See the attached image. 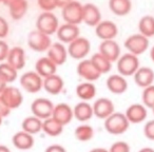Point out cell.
<instances>
[{
  "mask_svg": "<svg viewBox=\"0 0 154 152\" xmlns=\"http://www.w3.org/2000/svg\"><path fill=\"white\" fill-rule=\"evenodd\" d=\"M7 62H9L13 68L17 71H20L26 66V52L21 47H13L10 49L7 57Z\"/></svg>",
  "mask_w": 154,
  "mask_h": 152,
  "instance_id": "7402d4cb",
  "label": "cell"
},
{
  "mask_svg": "<svg viewBox=\"0 0 154 152\" xmlns=\"http://www.w3.org/2000/svg\"><path fill=\"white\" fill-rule=\"evenodd\" d=\"M109 152H130V146L124 141H116L110 147Z\"/></svg>",
  "mask_w": 154,
  "mask_h": 152,
  "instance_id": "74e56055",
  "label": "cell"
},
{
  "mask_svg": "<svg viewBox=\"0 0 154 152\" xmlns=\"http://www.w3.org/2000/svg\"><path fill=\"white\" fill-rule=\"evenodd\" d=\"M141 101L148 108V109H153L154 108V85L143 88L141 93Z\"/></svg>",
  "mask_w": 154,
  "mask_h": 152,
  "instance_id": "d590c367",
  "label": "cell"
},
{
  "mask_svg": "<svg viewBox=\"0 0 154 152\" xmlns=\"http://www.w3.org/2000/svg\"><path fill=\"white\" fill-rule=\"evenodd\" d=\"M143 135L150 141H154V119L148 120L143 127Z\"/></svg>",
  "mask_w": 154,
  "mask_h": 152,
  "instance_id": "f35d334b",
  "label": "cell"
},
{
  "mask_svg": "<svg viewBox=\"0 0 154 152\" xmlns=\"http://www.w3.org/2000/svg\"><path fill=\"white\" fill-rule=\"evenodd\" d=\"M47 56L56 64V66H62L68 60V49L64 47L62 42H54L51 47L48 49Z\"/></svg>",
  "mask_w": 154,
  "mask_h": 152,
  "instance_id": "5bb4252c",
  "label": "cell"
},
{
  "mask_svg": "<svg viewBox=\"0 0 154 152\" xmlns=\"http://www.w3.org/2000/svg\"><path fill=\"white\" fill-rule=\"evenodd\" d=\"M152 111H153V114H154V108H153V109H152Z\"/></svg>",
  "mask_w": 154,
  "mask_h": 152,
  "instance_id": "db71d44e",
  "label": "cell"
},
{
  "mask_svg": "<svg viewBox=\"0 0 154 152\" xmlns=\"http://www.w3.org/2000/svg\"><path fill=\"white\" fill-rule=\"evenodd\" d=\"M98 52L103 54L111 62H116L120 56V47L114 39L101 40L98 48Z\"/></svg>",
  "mask_w": 154,
  "mask_h": 152,
  "instance_id": "e0dca14e",
  "label": "cell"
},
{
  "mask_svg": "<svg viewBox=\"0 0 154 152\" xmlns=\"http://www.w3.org/2000/svg\"><path fill=\"white\" fill-rule=\"evenodd\" d=\"M10 16L13 20H20L28 13L29 3L26 0H17L15 2L8 5Z\"/></svg>",
  "mask_w": 154,
  "mask_h": 152,
  "instance_id": "f1b7e54d",
  "label": "cell"
},
{
  "mask_svg": "<svg viewBox=\"0 0 154 152\" xmlns=\"http://www.w3.org/2000/svg\"><path fill=\"white\" fill-rule=\"evenodd\" d=\"M93 112H94V116L99 119L105 120L108 116H110L112 113H114L115 110V106H114L113 101L110 98L107 97H100V98L96 99L94 104L92 105Z\"/></svg>",
  "mask_w": 154,
  "mask_h": 152,
  "instance_id": "7c38bea8",
  "label": "cell"
},
{
  "mask_svg": "<svg viewBox=\"0 0 154 152\" xmlns=\"http://www.w3.org/2000/svg\"><path fill=\"white\" fill-rule=\"evenodd\" d=\"M125 48L127 51L134 55H141L143 54L149 48V38L143 36V34H132L125 40Z\"/></svg>",
  "mask_w": 154,
  "mask_h": 152,
  "instance_id": "ba28073f",
  "label": "cell"
},
{
  "mask_svg": "<svg viewBox=\"0 0 154 152\" xmlns=\"http://www.w3.org/2000/svg\"><path fill=\"white\" fill-rule=\"evenodd\" d=\"M21 128L23 131L30 133L32 135H35L42 131V119L38 118L35 115H31L26 117L21 123Z\"/></svg>",
  "mask_w": 154,
  "mask_h": 152,
  "instance_id": "4dcf8cb0",
  "label": "cell"
},
{
  "mask_svg": "<svg viewBox=\"0 0 154 152\" xmlns=\"http://www.w3.org/2000/svg\"><path fill=\"white\" fill-rule=\"evenodd\" d=\"M0 95L2 96L5 104L9 106V108L11 110L17 109L23 103V95H22L21 91L14 86H9L8 85Z\"/></svg>",
  "mask_w": 154,
  "mask_h": 152,
  "instance_id": "8fae6325",
  "label": "cell"
},
{
  "mask_svg": "<svg viewBox=\"0 0 154 152\" xmlns=\"http://www.w3.org/2000/svg\"><path fill=\"white\" fill-rule=\"evenodd\" d=\"M35 71L40 75L42 78H45L48 76H51L53 74H56L57 66L50 59L48 56L41 57L35 64Z\"/></svg>",
  "mask_w": 154,
  "mask_h": 152,
  "instance_id": "484cf974",
  "label": "cell"
},
{
  "mask_svg": "<svg viewBox=\"0 0 154 152\" xmlns=\"http://www.w3.org/2000/svg\"><path fill=\"white\" fill-rule=\"evenodd\" d=\"M101 21V12L98 7L93 3H87L84 5V14H82V22L88 26L95 28Z\"/></svg>",
  "mask_w": 154,
  "mask_h": 152,
  "instance_id": "d6986e66",
  "label": "cell"
},
{
  "mask_svg": "<svg viewBox=\"0 0 154 152\" xmlns=\"http://www.w3.org/2000/svg\"><path fill=\"white\" fill-rule=\"evenodd\" d=\"M76 95L84 101H90L96 96V87L92 82H85L76 87Z\"/></svg>",
  "mask_w": 154,
  "mask_h": 152,
  "instance_id": "4316f807",
  "label": "cell"
},
{
  "mask_svg": "<svg viewBox=\"0 0 154 152\" xmlns=\"http://www.w3.org/2000/svg\"><path fill=\"white\" fill-rule=\"evenodd\" d=\"M52 40L51 36L40 32L38 30H34L28 36V45L31 50L38 53L47 52L48 49L51 47Z\"/></svg>",
  "mask_w": 154,
  "mask_h": 152,
  "instance_id": "52a82bcc",
  "label": "cell"
},
{
  "mask_svg": "<svg viewBox=\"0 0 154 152\" xmlns=\"http://www.w3.org/2000/svg\"><path fill=\"white\" fill-rule=\"evenodd\" d=\"M56 1H57V8L62 9V8L66 7V5H69L71 1H73V0H56Z\"/></svg>",
  "mask_w": 154,
  "mask_h": 152,
  "instance_id": "ee69618b",
  "label": "cell"
},
{
  "mask_svg": "<svg viewBox=\"0 0 154 152\" xmlns=\"http://www.w3.org/2000/svg\"><path fill=\"white\" fill-rule=\"evenodd\" d=\"M116 66H117V71L120 75L125 77L127 76L129 77V76L134 75V73L138 70L140 64H139L138 56L128 52V53L119 56V58L116 61Z\"/></svg>",
  "mask_w": 154,
  "mask_h": 152,
  "instance_id": "7a4b0ae2",
  "label": "cell"
},
{
  "mask_svg": "<svg viewBox=\"0 0 154 152\" xmlns=\"http://www.w3.org/2000/svg\"><path fill=\"white\" fill-rule=\"evenodd\" d=\"M150 58H151V60L154 62V45L151 48V50H150Z\"/></svg>",
  "mask_w": 154,
  "mask_h": 152,
  "instance_id": "681fc988",
  "label": "cell"
},
{
  "mask_svg": "<svg viewBox=\"0 0 154 152\" xmlns=\"http://www.w3.org/2000/svg\"><path fill=\"white\" fill-rule=\"evenodd\" d=\"M10 32V26L9 22L5 18L0 16V39H3L8 36Z\"/></svg>",
  "mask_w": 154,
  "mask_h": 152,
  "instance_id": "ab89813d",
  "label": "cell"
},
{
  "mask_svg": "<svg viewBox=\"0 0 154 152\" xmlns=\"http://www.w3.org/2000/svg\"><path fill=\"white\" fill-rule=\"evenodd\" d=\"M37 5L42 12H53L57 9V1L56 0H37Z\"/></svg>",
  "mask_w": 154,
  "mask_h": 152,
  "instance_id": "8d00e7d4",
  "label": "cell"
},
{
  "mask_svg": "<svg viewBox=\"0 0 154 152\" xmlns=\"http://www.w3.org/2000/svg\"><path fill=\"white\" fill-rule=\"evenodd\" d=\"M68 54L71 58L76 60H82L87 57L91 51V43L89 39L85 37H77L75 40L69 43Z\"/></svg>",
  "mask_w": 154,
  "mask_h": 152,
  "instance_id": "8992f818",
  "label": "cell"
},
{
  "mask_svg": "<svg viewBox=\"0 0 154 152\" xmlns=\"http://www.w3.org/2000/svg\"><path fill=\"white\" fill-rule=\"evenodd\" d=\"M148 108L143 104H132L126 109L125 115L130 124H140L148 116Z\"/></svg>",
  "mask_w": 154,
  "mask_h": 152,
  "instance_id": "2e32d148",
  "label": "cell"
},
{
  "mask_svg": "<svg viewBox=\"0 0 154 152\" xmlns=\"http://www.w3.org/2000/svg\"><path fill=\"white\" fill-rule=\"evenodd\" d=\"M10 51V47L5 40L0 39V62L5 61L8 57V54Z\"/></svg>",
  "mask_w": 154,
  "mask_h": 152,
  "instance_id": "60d3db41",
  "label": "cell"
},
{
  "mask_svg": "<svg viewBox=\"0 0 154 152\" xmlns=\"http://www.w3.org/2000/svg\"><path fill=\"white\" fill-rule=\"evenodd\" d=\"M77 74L86 82H95L101 76L100 72L96 69L91 59H82L77 64Z\"/></svg>",
  "mask_w": 154,
  "mask_h": 152,
  "instance_id": "30bf717a",
  "label": "cell"
},
{
  "mask_svg": "<svg viewBox=\"0 0 154 152\" xmlns=\"http://www.w3.org/2000/svg\"><path fill=\"white\" fill-rule=\"evenodd\" d=\"M3 1H5V0H0V2H3Z\"/></svg>",
  "mask_w": 154,
  "mask_h": 152,
  "instance_id": "f5cc1de1",
  "label": "cell"
},
{
  "mask_svg": "<svg viewBox=\"0 0 154 152\" xmlns=\"http://www.w3.org/2000/svg\"><path fill=\"white\" fill-rule=\"evenodd\" d=\"M129 127H130V122L125 115V113L114 112L105 119L106 131L112 135L124 134L128 131Z\"/></svg>",
  "mask_w": 154,
  "mask_h": 152,
  "instance_id": "6da1fadb",
  "label": "cell"
},
{
  "mask_svg": "<svg viewBox=\"0 0 154 152\" xmlns=\"http://www.w3.org/2000/svg\"><path fill=\"white\" fill-rule=\"evenodd\" d=\"M95 34L101 40L114 39L118 34V28L111 20H103L95 26Z\"/></svg>",
  "mask_w": 154,
  "mask_h": 152,
  "instance_id": "9a60e30c",
  "label": "cell"
},
{
  "mask_svg": "<svg viewBox=\"0 0 154 152\" xmlns=\"http://www.w3.org/2000/svg\"><path fill=\"white\" fill-rule=\"evenodd\" d=\"M12 143L14 147L19 150H30L34 146V137L32 134L21 130L19 132H16L12 137Z\"/></svg>",
  "mask_w": 154,
  "mask_h": 152,
  "instance_id": "cb8c5ba5",
  "label": "cell"
},
{
  "mask_svg": "<svg viewBox=\"0 0 154 152\" xmlns=\"http://www.w3.org/2000/svg\"><path fill=\"white\" fill-rule=\"evenodd\" d=\"M92 60V62L94 64V66L96 67L97 70L100 72V74H107L111 71L112 69V62L110 61L108 58H106L103 54H100L99 52L95 53L94 55H92V57L90 58Z\"/></svg>",
  "mask_w": 154,
  "mask_h": 152,
  "instance_id": "836d02e7",
  "label": "cell"
},
{
  "mask_svg": "<svg viewBox=\"0 0 154 152\" xmlns=\"http://www.w3.org/2000/svg\"><path fill=\"white\" fill-rule=\"evenodd\" d=\"M18 77V71L11 66L9 62H0V78L7 85L14 82Z\"/></svg>",
  "mask_w": 154,
  "mask_h": 152,
  "instance_id": "1f68e13d",
  "label": "cell"
},
{
  "mask_svg": "<svg viewBox=\"0 0 154 152\" xmlns=\"http://www.w3.org/2000/svg\"><path fill=\"white\" fill-rule=\"evenodd\" d=\"M73 113H74V117L82 123L88 122L94 116L92 105L84 101L75 105V107L73 108Z\"/></svg>",
  "mask_w": 154,
  "mask_h": 152,
  "instance_id": "d4e9b609",
  "label": "cell"
},
{
  "mask_svg": "<svg viewBox=\"0 0 154 152\" xmlns=\"http://www.w3.org/2000/svg\"><path fill=\"white\" fill-rule=\"evenodd\" d=\"M74 136L79 141H89L94 136V130L90 125L82 124L74 130Z\"/></svg>",
  "mask_w": 154,
  "mask_h": 152,
  "instance_id": "e575fe53",
  "label": "cell"
},
{
  "mask_svg": "<svg viewBox=\"0 0 154 152\" xmlns=\"http://www.w3.org/2000/svg\"><path fill=\"white\" fill-rule=\"evenodd\" d=\"M138 31L143 36L153 37L154 36V17L151 15H146L140 18L138 22Z\"/></svg>",
  "mask_w": 154,
  "mask_h": 152,
  "instance_id": "d6a6232c",
  "label": "cell"
},
{
  "mask_svg": "<svg viewBox=\"0 0 154 152\" xmlns=\"http://www.w3.org/2000/svg\"><path fill=\"white\" fill-rule=\"evenodd\" d=\"M15 1H17V0H5L3 3H5V5H11V3L15 2Z\"/></svg>",
  "mask_w": 154,
  "mask_h": 152,
  "instance_id": "f907efd6",
  "label": "cell"
},
{
  "mask_svg": "<svg viewBox=\"0 0 154 152\" xmlns=\"http://www.w3.org/2000/svg\"><path fill=\"white\" fill-rule=\"evenodd\" d=\"M0 152H11V150L5 145H0Z\"/></svg>",
  "mask_w": 154,
  "mask_h": 152,
  "instance_id": "7dc6e473",
  "label": "cell"
},
{
  "mask_svg": "<svg viewBox=\"0 0 154 152\" xmlns=\"http://www.w3.org/2000/svg\"><path fill=\"white\" fill-rule=\"evenodd\" d=\"M12 110L9 108V106L5 104V99L2 98V96L0 95V115L2 116L3 118L7 117V116L10 115Z\"/></svg>",
  "mask_w": 154,
  "mask_h": 152,
  "instance_id": "b9f144b4",
  "label": "cell"
},
{
  "mask_svg": "<svg viewBox=\"0 0 154 152\" xmlns=\"http://www.w3.org/2000/svg\"><path fill=\"white\" fill-rule=\"evenodd\" d=\"M106 86L111 93L116 95L124 94L128 90V82L126 77L120 74H113L107 78Z\"/></svg>",
  "mask_w": 154,
  "mask_h": 152,
  "instance_id": "ac0fdd59",
  "label": "cell"
},
{
  "mask_svg": "<svg viewBox=\"0 0 154 152\" xmlns=\"http://www.w3.org/2000/svg\"><path fill=\"white\" fill-rule=\"evenodd\" d=\"M138 152H154V149L151 147H145V148H141Z\"/></svg>",
  "mask_w": 154,
  "mask_h": 152,
  "instance_id": "bcb514c9",
  "label": "cell"
},
{
  "mask_svg": "<svg viewBox=\"0 0 154 152\" xmlns=\"http://www.w3.org/2000/svg\"><path fill=\"white\" fill-rule=\"evenodd\" d=\"M19 82L24 91L30 94H35L42 89L43 78L36 71H29L20 76Z\"/></svg>",
  "mask_w": 154,
  "mask_h": 152,
  "instance_id": "5b68a950",
  "label": "cell"
},
{
  "mask_svg": "<svg viewBox=\"0 0 154 152\" xmlns=\"http://www.w3.org/2000/svg\"><path fill=\"white\" fill-rule=\"evenodd\" d=\"M64 88V82L61 76L57 74H53L51 76L43 78V86L42 89H45V92H48L51 95H58L62 92Z\"/></svg>",
  "mask_w": 154,
  "mask_h": 152,
  "instance_id": "603a6c76",
  "label": "cell"
},
{
  "mask_svg": "<svg viewBox=\"0 0 154 152\" xmlns=\"http://www.w3.org/2000/svg\"><path fill=\"white\" fill-rule=\"evenodd\" d=\"M90 152H109V149H106V148H94V149L90 150Z\"/></svg>",
  "mask_w": 154,
  "mask_h": 152,
  "instance_id": "f6af8a7d",
  "label": "cell"
},
{
  "mask_svg": "<svg viewBox=\"0 0 154 152\" xmlns=\"http://www.w3.org/2000/svg\"><path fill=\"white\" fill-rule=\"evenodd\" d=\"M45 152H66V150L61 145H51L49 147H47Z\"/></svg>",
  "mask_w": 154,
  "mask_h": 152,
  "instance_id": "7bdbcfd3",
  "label": "cell"
},
{
  "mask_svg": "<svg viewBox=\"0 0 154 152\" xmlns=\"http://www.w3.org/2000/svg\"><path fill=\"white\" fill-rule=\"evenodd\" d=\"M59 26V20L53 12H42L37 17L36 30L40 31L49 36L56 34Z\"/></svg>",
  "mask_w": 154,
  "mask_h": 152,
  "instance_id": "3957f363",
  "label": "cell"
},
{
  "mask_svg": "<svg viewBox=\"0 0 154 152\" xmlns=\"http://www.w3.org/2000/svg\"><path fill=\"white\" fill-rule=\"evenodd\" d=\"M7 86H8V85L5 84V82H3V80L1 79V78H0V94H1V92H2V91L5 90V88Z\"/></svg>",
  "mask_w": 154,
  "mask_h": 152,
  "instance_id": "c3c4849f",
  "label": "cell"
},
{
  "mask_svg": "<svg viewBox=\"0 0 154 152\" xmlns=\"http://www.w3.org/2000/svg\"><path fill=\"white\" fill-rule=\"evenodd\" d=\"M79 34L80 30L78 28V26L77 24L68 23V22L60 24L57 32H56L58 40L62 43H66V45H69L73 40H75L77 37H79Z\"/></svg>",
  "mask_w": 154,
  "mask_h": 152,
  "instance_id": "4fadbf2b",
  "label": "cell"
},
{
  "mask_svg": "<svg viewBox=\"0 0 154 152\" xmlns=\"http://www.w3.org/2000/svg\"><path fill=\"white\" fill-rule=\"evenodd\" d=\"M52 117H54L56 120L62 124L63 126L70 124L72 119L74 118V113H73V108H71L70 105L66 103H60L54 107Z\"/></svg>",
  "mask_w": 154,
  "mask_h": 152,
  "instance_id": "ffe728a7",
  "label": "cell"
},
{
  "mask_svg": "<svg viewBox=\"0 0 154 152\" xmlns=\"http://www.w3.org/2000/svg\"><path fill=\"white\" fill-rule=\"evenodd\" d=\"M109 9L114 15L122 16L128 15L132 10L131 0H109Z\"/></svg>",
  "mask_w": 154,
  "mask_h": 152,
  "instance_id": "83f0119b",
  "label": "cell"
},
{
  "mask_svg": "<svg viewBox=\"0 0 154 152\" xmlns=\"http://www.w3.org/2000/svg\"><path fill=\"white\" fill-rule=\"evenodd\" d=\"M63 125L60 124L52 116L42 120V131L49 136L55 137L60 135L63 131Z\"/></svg>",
  "mask_w": 154,
  "mask_h": 152,
  "instance_id": "f546056e",
  "label": "cell"
},
{
  "mask_svg": "<svg viewBox=\"0 0 154 152\" xmlns=\"http://www.w3.org/2000/svg\"><path fill=\"white\" fill-rule=\"evenodd\" d=\"M54 107H55L54 104L49 98L39 97V98L33 101V103L31 104V111H32L33 115L43 120L45 118L51 117L53 114Z\"/></svg>",
  "mask_w": 154,
  "mask_h": 152,
  "instance_id": "9c48e42d",
  "label": "cell"
},
{
  "mask_svg": "<svg viewBox=\"0 0 154 152\" xmlns=\"http://www.w3.org/2000/svg\"><path fill=\"white\" fill-rule=\"evenodd\" d=\"M82 14H84V5L80 2L73 0L69 5L61 9V16L64 22L72 24H80L82 22Z\"/></svg>",
  "mask_w": 154,
  "mask_h": 152,
  "instance_id": "277c9868",
  "label": "cell"
},
{
  "mask_svg": "<svg viewBox=\"0 0 154 152\" xmlns=\"http://www.w3.org/2000/svg\"><path fill=\"white\" fill-rule=\"evenodd\" d=\"M2 122H3V117L1 115H0V126L2 125Z\"/></svg>",
  "mask_w": 154,
  "mask_h": 152,
  "instance_id": "816d5d0a",
  "label": "cell"
},
{
  "mask_svg": "<svg viewBox=\"0 0 154 152\" xmlns=\"http://www.w3.org/2000/svg\"><path fill=\"white\" fill-rule=\"evenodd\" d=\"M135 84L140 88H147L154 84V71L149 67H139L133 75Z\"/></svg>",
  "mask_w": 154,
  "mask_h": 152,
  "instance_id": "44dd1931",
  "label": "cell"
}]
</instances>
